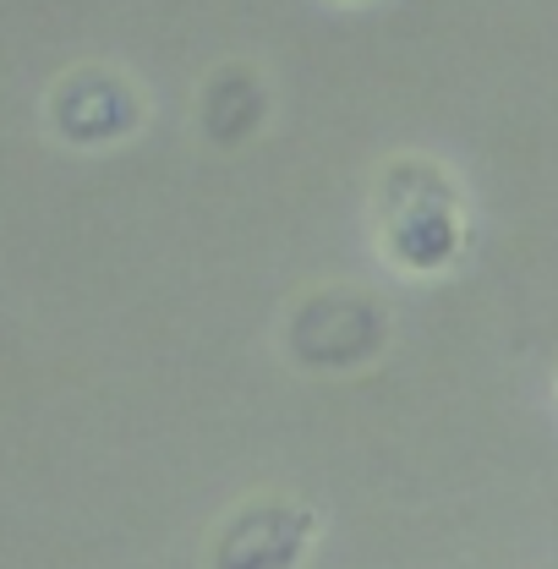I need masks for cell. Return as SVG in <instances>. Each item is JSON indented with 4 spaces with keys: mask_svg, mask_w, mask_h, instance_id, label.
Returning <instances> with one entry per match:
<instances>
[{
    "mask_svg": "<svg viewBox=\"0 0 558 569\" xmlns=\"http://www.w3.org/2000/svg\"><path fill=\"white\" fill-rule=\"evenodd\" d=\"M389 346V312L361 284L307 290L285 318V356L301 372H361Z\"/></svg>",
    "mask_w": 558,
    "mask_h": 569,
    "instance_id": "obj_2",
    "label": "cell"
},
{
    "mask_svg": "<svg viewBox=\"0 0 558 569\" xmlns=\"http://www.w3.org/2000/svg\"><path fill=\"white\" fill-rule=\"evenodd\" d=\"M318 542V509L285 493L241 498L209 537V569H301Z\"/></svg>",
    "mask_w": 558,
    "mask_h": 569,
    "instance_id": "obj_3",
    "label": "cell"
},
{
    "mask_svg": "<svg viewBox=\"0 0 558 569\" xmlns=\"http://www.w3.org/2000/svg\"><path fill=\"white\" fill-rule=\"evenodd\" d=\"M142 104L138 82L116 67H71L56 77V88L44 93V121L67 148H116V142L138 138Z\"/></svg>",
    "mask_w": 558,
    "mask_h": 569,
    "instance_id": "obj_4",
    "label": "cell"
},
{
    "mask_svg": "<svg viewBox=\"0 0 558 569\" xmlns=\"http://www.w3.org/2000/svg\"><path fill=\"white\" fill-rule=\"evenodd\" d=\"M269 121V82L247 61H225L198 88V132L209 148H247Z\"/></svg>",
    "mask_w": 558,
    "mask_h": 569,
    "instance_id": "obj_5",
    "label": "cell"
},
{
    "mask_svg": "<svg viewBox=\"0 0 558 569\" xmlns=\"http://www.w3.org/2000/svg\"><path fill=\"white\" fill-rule=\"evenodd\" d=\"M378 241L406 274H438L466 247L460 187L432 159H389L378 176Z\"/></svg>",
    "mask_w": 558,
    "mask_h": 569,
    "instance_id": "obj_1",
    "label": "cell"
}]
</instances>
